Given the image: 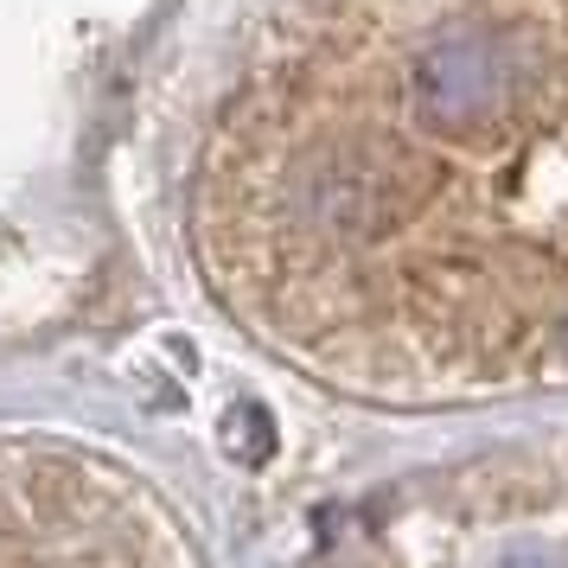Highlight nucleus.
Masks as SVG:
<instances>
[{"mask_svg":"<svg viewBox=\"0 0 568 568\" xmlns=\"http://www.w3.org/2000/svg\"><path fill=\"white\" fill-rule=\"evenodd\" d=\"M498 568H562L549 549H505V562Z\"/></svg>","mask_w":568,"mask_h":568,"instance_id":"nucleus-1","label":"nucleus"}]
</instances>
